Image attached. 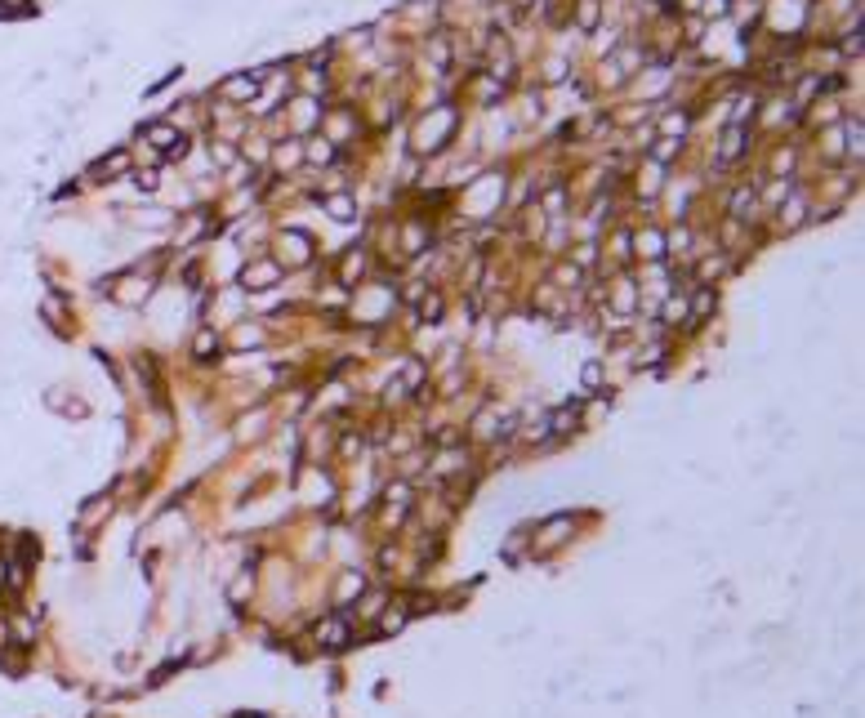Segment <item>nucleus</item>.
<instances>
[{"mask_svg": "<svg viewBox=\"0 0 865 718\" xmlns=\"http://www.w3.org/2000/svg\"><path fill=\"white\" fill-rule=\"evenodd\" d=\"M585 384H603V366H598V362L585 366Z\"/></svg>", "mask_w": 865, "mask_h": 718, "instance_id": "f257e3e1", "label": "nucleus"}]
</instances>
